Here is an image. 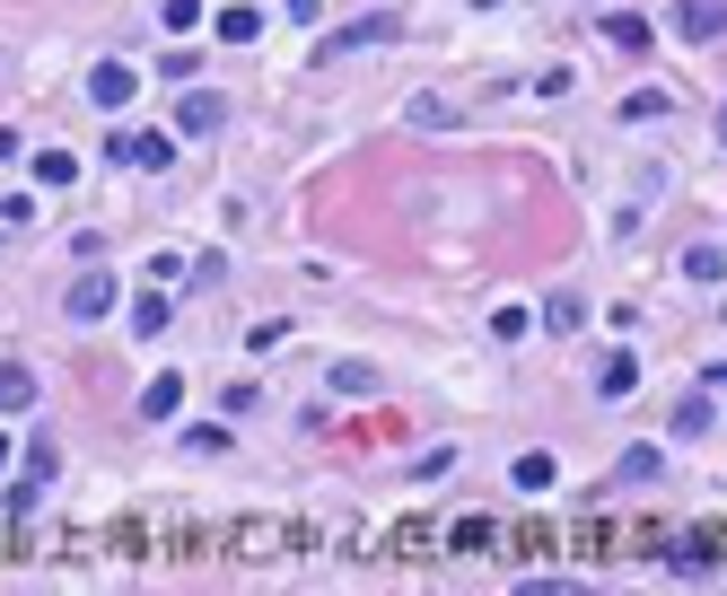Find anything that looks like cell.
Instances as JSON below:
<instances>
[{
  "mask_svg": "<svg viewBox=\"0 0 727 596\" xmlns=\"http://www.w3.org/2000/svg\"><path fill=\"white\" fill-rule=\"evenodd\" d=\"M684 272H693V281H719L727 254H719V245H693V254H684Z\"/></svg>",
  "mask_w": 727,
  "mask_h": 596,
  "instance_id": "2e32d148",
  "label": "cell"
},
{
  "mask_svg": "<svg viewBox=\"0 0 727 596\" xmlns=\"http://www.w3.org/2000/svg\"><path fill=\"white\" fill-rule=\"evenodd\" d=\"M9 158H18V132H0V167H9Z\"/></svg>",
  "mask_w": 727,
  "mask_h": 596,
  "instance_id": "cb8c5ba5",
  "label": "cell"
},
{
  "mask_svg": "<svg viewBox=\"0 0 727 596\" xmlns=\"http://www.w3.org/2000/svg\"><path fill=\"white\" fill-rule=\"evenodd\" d=\"M544 325H552V334H579V325H588V307H579V299H552V307H544Z\"/></svg>",
  "mask_w": 727,
  "mask_h": 596,
  "instance_id": "9a60e30c",
  "label": "cell"
},
{
  "mask_svg": "<svg viewBox=\"0 0 727 596\" xmlns=\"http://www.w3.org/2000/svg\"><path fill=\"white\" fill-rule=\"evenodd\" d=\"M334 395H377V368H368V359H343V368H334Z\"/></svg>",
  "mask_w": 727,
  "mask_h": 596,
  "instance_id": "7c38bea8",
  "label": "cell"
},
{
  "mask_svg": "<svg viewBox=\"0 0 727 596\" xmlns=\"http://www.w3.org/2000/svg\"><path fill=\"white\" fill-rule=\"evenodd\" d=\"M35 500H44V482H35V474L9 482V517H35Z\"/></svg>",
  "mask_w": 727,
  "mask_h": 596,
  "instance_id": "e0dca14e",
  "label": "cell"
},
{
  "mask_svg": "<svg viewBox=\"0 0 727 596\" xmlns=\"http://www.w3.org/2000/svg\"><path fill=\"white\" fill-rule=\"evenodd\" d=\"M622 115H631V123H649V115H666V88H640V97H622Z\"/></svg>",
  "mask_w": 727,
  "mask_h": 596,
  "instance_id": "44dd1931",
  "label": "cell"
},
{
  "mask_svg": "<svg viewBox=\"0 0 727 596\" xmlns=\"http://www.w3.org/2000/svg\"><path fill=\"white\" fill-rule=\"evenodd\" d=\"M106 307H115V281H106V272H80V281H71V299H62V316H71V325H97Z\"/></svg>",
  "mask_w": 727,
  "mask_h": 596,
  "instance_id": "7a4b0ae2",
  "label": "cell"
},
{
  "mask_svg": "<svg viewBox=\"0 0 727 596\" xmlns=\"http://www.w3.org/2000/svg\"><path fill=\"white\" fill-rule=\"evenodd\" d=\"M394 27H403V18H394V9H368V18H351V27H343V35H334V53H360V44H386V35H394Z\"/></svg>",
  "mask_w": 727,
  "mask_h": 596,
  "instance_id": "5b68a950",
  "label": "cell"
},
{
  "mask_svg": "<svg viewBox=\"0 0 727 596\" xmlns=\"http://www.w3.org/2000/svg\"><path fill=\"white\" fill-rule=\"evenodd\" d=\"M106 158H115V167H176V140H167V132H115Z\"/></svg>",
  "mask_w": 727,
  "mask_h": 596,
  "instance_id": "6da1fadb",
  "label": "cell"
},
{
  "mask_svg": "<svg viewBox=\"0 0 727 596\" xmlns=\"http://www.w3.org/2000/svg\"><path fill=\"white\" fill-rule=\"evenodd\" d=\"M140 412H149V421H176V412H185V377H149V386H140Z\"/></svg>",
  "mask_w": 727,
  "mask_h": 596,
  "instance_id": "ba28073f",
  "label": "cell"
},
{
  "mask_svg": "<svg viewBox=\"0 0 727 596\" xmlns=\"http://www.w3.org/2000/svg\"><path fill=\"white\" fill-rule=\"evenodd\" d=\"M281 9H289L298 27H316V18H325V0H281Z\"/></svg>",
  "mask_w": 727,
  "mask_h": 596,
  "instance_id": "603a6c76",
  "label": "cell"
},
{
  "mask_svg": "<svg viewBox=\"0 0 727 596\" xmlns=\"http://www.w3.org/2000/svg\"><path fill=\"white\" fill-rule=\"evenodd\" d=\"M158 18H167V27H193V18H202V0H167Z\"/></svg>",
  "mask_w": 727,
  "mask_h": 596,
  "instance_id": "7402d4cb",
  "label": "cell"
},
{
  "mask_svg": "<svg viewBox=\"0 0 727 596\" xmlns=\"http://www.w3.org/2000/svg\"><path fill=\"white\" fill-rule=\"evenodd\" d=\"M176 123H185V132H220V123H229V97H211V88H193V97L176 106Z\"/></svg>",
  "mask_w": 727,
  "mask_h": 596,
  "instance_id": "52a82bcc",
  "label": "cell"
},
{
  "mask_svg": "<svg viewBox=\"0 0 727 596\" xmlns=\"http://www.w3.org/2000/svg\"><path fill=\"white\" fill-rule=\"evenodd\" d=\"M719 140H727V106H719Z\"/></svg>",
  "mask_w": 727,
  "mask_h": 596,
  "instance_id": "484cf974",
  "label": "cell"
},
{
  "mask_svg": "<svg viewBox=\"0 0 727 596\" xmlns=\"http://www.w3.org/2000/svg\"><path fill=\"white\" fill-rule=\"evenodd\" d=\"M35 368H0V412H35Z\"/></svg>",
  "mask_w": 727,
  "mask_h": 596,
  "instance_id": "30bf717a",
  "label": "cell"
},
{
  "mask_svg": "<svg viewBox=\"0 0 727 596\" xmlns=\"http://www.w3.org/2000/svg\"><path fill=\"white\" fill-rule=\"evenodd\" d=\"M649 474H657V448H631V457L613 466V482H649Z\"/></svg>",
  "mask_w": 727,
  "mask_h": 596,
  "instance_id": "ac0fdd59",
  "label": "cell"
},
{
  "mask_svg": "<svg viewBox=\"0 0 727 596\" xmlns=\"http://www.w3.org/2000/svg\"><path fill=\"white\" fill-rule=\"evenodd\" d=\"M185 448H193V457H220V448H229V430H220V421H202V430H185Z\"/></svg>",
  "mask_w": 727,
  "mask_h": 596,
  "instance_id": "ffe728a7",
  "label": "cell"
},
{
  "mask_svg": "<svg viewBox=\"0 0 727 596\" xmlns=\"http://www.w3.org/2000/svg\"><path fill=\"white\" fill-rule=\"evenodd\" d=\"M710 386H719V395H727V359H719V368H710Z\"/></svg>",
  "mask_w": 727,
  "mask_h": 596,
  "instance_id": "d4e9b609",
  "label": "cell"
},
{
  "mask_svg": "<svg viewBox=\"0 0 727 596\" xmlns=\"http://www.w3.org/2000/svg\"><path fill=\"white\" fill-rule=\"evenodd\" d=\"M544 482H552V457H544V448H526V457H517V491H544Z\"/></svg>",
  "mask_w": 727,
  "mask_h": 596,
  "instance_id": "5bb4252c",
  "label": "cell"
},
{
  "mask_svg": "<svg viewBox=\"0 0 727 596\" xmlns=\"http://www.w3.org/2000/svg\"><path fill=\"white\" fill-rule=\"evenodd\" d=\"M71 176H80L71 149H44V158H35V185H71Z\"/></svg>",
  "mask_w": 727,
  "mask_h": 596,
  "instance_id": "4fadbf2b",
  "label": "cell"
},
{
  "mask_svg": "<svg viewBox=\"0 0 727 596\" xmlns=\"http://www.w3.org/2000/svg\"><path fill=\"white\" fill-rule=\"evenodd\" d=\"M131 88H140V80H131V62H97V71H88V97H97L106 115H115V106H131Z\"/></svg>",
  "mask_w": 727,
  "mask_h": 596,
  "instance_id": "277c9868",
  "label": "cell"
},
{
  "mask_svg": "<svg viewBox=\"0 0 727 596\" xmlns=\"http://www.w3.org/2000/svg\"><path fill=\"white\" fill-rule=\"evenodd\" d=\"M631 386H640V359H631V352H613L605 368H597V395H605V404H622Z\"/></svg>",
  "mask_w": 727,
  "mask_h": 596,
  "instance_id": "9c48e42d",
  "label": "cell"
},
{
  "mask_svg": "<svg viewBox=\"0 0 727 596\" xmlns=\"http://www.w3.org/2000/svg\"><path fill=\"white\" fill-rule=\"evenodd\" d=\"M211 27H220V44H254V35H263V9H220V18H211Z\"/></svg>",
  "mask_w": 727,
  "mask_h": 596,
  "instance_id": "8fae6325",
  "label": "cell"
},
{
  "mask_svg": "<svg viewBox=\"0 0 727 596\" xmlns=\"http://www.w3.org/2000/svg\"><path fill=\"white\" fill-rule=\"evenodd\" d=\"M675 27L693 44H710V35H727V0H675Z\"/></svg>",
  "mask_w": 727,
  "mask_h": 596,
  "instance_id": "3957f363",
  "label": "cell"
},
{
  "mask_svg": "<svg viewBox=\"0 0 727 596\" xmlns=\"http://www.w3.org/2000/svg\"><path fill=\"white\" fill-rule=\"evenodd\" d=\"M167 316H176V307H167V290L149 281V290L131 299V334H140V343H158V334H167Z\"/></svg>",
  "mask_w": 727,
  "mask_h": 596,
  "instance_id": "8992f818",
  "label": "cell"
},
{
  "mask_svg": "<svg viewBox=\"0 0 727 596\" xmlns=\"http://www.w3.org/2000/svg\"><path fill=\"white\" fill-rule=\"evenodd\" d=\"M412 123H421V132H447V123H456V106H439V97H412Z\"/></svg>",
  "mask_w": 727,
  "mask_h": 596,
  "instance_id": "d6986e66",
  "label": "cell"
}]
</instances>
